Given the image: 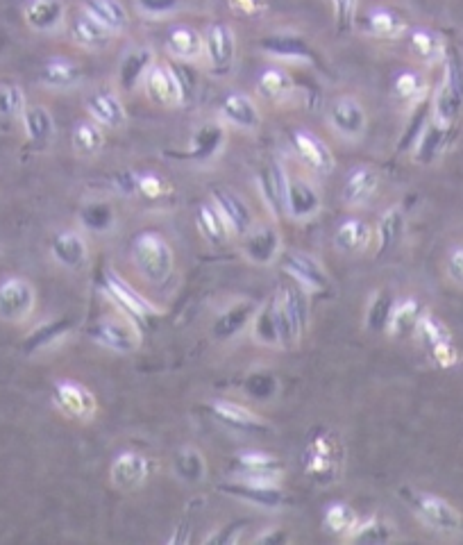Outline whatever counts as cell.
I'll list each match as a JSON object with an SVG mask.
<instances>
[{
    "label": "cell",
    "instance_id": "cell-50",
    "mask_svg": "<svg viewBox=\"0 0 463 545\" xmlns=\"http://www.w3.org/2000/svg\"><path fill=\"white\" fill-rule=\"evenodd\" d=\"M252 318H255V305L252 303H239L218 316L214 325V334L218 339H230L234 334H239Z\"/></svg>",
    "mask_w": 463,
    "mask_h": 545
},
{
    "label": "cell",
    "instance_id": "cell-20",
    "mask_svg": "<svg viewBox=\"0 0 463 545\" xmlns=\"http://www.w3.org/2000/svg\"><path fill=\"white\" fill-rule=\"evenodd\" d=\"M382 175L370 164H359L348 173V178L343 182L341 189V200L345 207H366L370 200L375 198L377 191H380Z\"/></svg>",
    "mask_w": 463,
    "mask_h": 545
},
{
    "label": "cell",
    "instance_id": "cell-57",
    "mask_svg": "<svg viewBox=\"0 0 463 545\" xmlns=\"http://www.w3.org/2000/svg\"><path fill=\"white\" fill-rule=\"evenodd\" d=\"M330 3L334 12L336 32H339V35H345V32H350L352 25H355L359 0H330Z\"/></svg>",
    "mask_w": 463,
    "mask_h": 545
},
{
    "label": "cell",
    "instance_id": "cell-27",
    "mask_svg": "<svg viewBox=\"0 0 463 545\" xmlns=\"http://www.w3.org/2000/svg\"><path fill=\"white\" fill-rule=\"evenodd\" d=\"M23 19L30 30L50 35L66 23L64 0H28L23 7Z\"/></svg>",
    "mask_w": 463,
    "mask_h": 545
},
{
    "label": "cell",
    "instance_id": "cell-58",
    "mask_svg": "<svg viewBox=\"0 0 463 545\" xmlns=\"http://www.w3.org/2000/svg\"><path fill=\"white\" fill-rule=\"evenodd\" d=\"M180 0H137V7L141 14L150 16V19H159V16H171L180 10Z\"/></svg>",
    "mask_w": 463,
    "mask_h": 545
},
{
    "label": "cell",
    "instance_id": "cell-5",
    "mask_svg": "<svg viewBox=\"0 0 463 545\" xmlns=\"http://www.w3.org/2000/svg\"><path fill=\"white\" fill-rule=\"evenodd\" d=\"M89 337L98 346L116 352V355H132L141 348V332L130 316H103L91 325Z\"/></svg>",
    "mask_w": 463,
    "mask_h": 545
},
{
    "label": "cell",
    "instance_id": "cell-22",
    "mask_svg": "<svg viewBox=\"0 0 463 545\" xmlns=\"http://www.w3.org/2000/svg\"><path fill=\"white\" fill-rule=\"evenodd\" d=\"M289 171L280 162V159H273L271 164H266L262 171H259V191H262V198L266 207L271 209L275 218L286 216V194H289Z\"/></svg>",
    "mask_w": 463,
    "mask_h": 545
},
{
    "label": "cell",
    "instance_id": "cell-36",
    "mask_svg": "<svg viewBox=\"0 0 463 545\" xmlns=\"http://www.w3.org/2000/svg\"><path fill=\"white\" fill-rule=\"evenodd\" d=\"M409 50L416 55L418 62L427 66L443 64V57L448 53V41L441 32L429 28H416L409 32Z\"/></svg>",
    "mask_w": 463,
    "mask_h": 545
},
{
    "label": "cell",
    "instance_id": "cell-34",
    "mask_svg": "<svg viewBox=\"0 0 463 545\" xmlns=\"http://www.w3.org/2000/svg\"><path fill=\"white\" fill-rule=\"evenodd\" d=\"M166 50L178 62H196L205 57V41L191 25H175L166 35Z\"/></svg>",
    "mask_w": 463,
    "mask_h": 545
},
{
    "label": "cell",
    "instance_id": "cell-38",
    "mask_svg": "<svg viewBox=\"0 0 463 545\" xmlns=\"http://www.w3.org/2000/svg\"><path fill=\"white\" fill-rule=\"evenodd\" d=\"M452 134H454V128H445V125H439L434 121H429V125L423 132V137H420V141L414 148V159L418 164H434L436 159H439L445 150L450 148L452 144Z\"/></svg>",
    "mask_w": 463,
    "mask_h": 545
},
{
    "label": "cell",
    "instance_id": "cell-6",
    "mask_svg": "<svg viewBox=\"0 0 463 545\" xmlns=\"http://www.w3.org/2000/svg\"><path fill=\"white\" fill-rule=\"evenodd\" d=\"M280 264L289 280L300 284L309 293H325L332 287L327 268L305 250H282Z\"/></svg>",
    "mask_w": 463,
    "mask_h": 545
},
{
    "label": "cell",
    "instance_id": "cell-11",
    "mask_svg": "<svg viewBox=\"0 0 463 545\" xmlns=\"http://www.w3.org/2000/svg\"><path fill=\"white\" fill-rule=\"evenodd\" d=\"M202 41H205V57L209 69L216 75L230 73L234 60H237V35H234L232 25L223 21L209 25L205 35H202Z\"/></svg>",
    "mask_w": 463,
    "mask_h": 545
},
{
    "label": "cell",
    "instance_id": "cell-45",
    "mask_svg": "<svg viewBox=\"0 0 463 545\" xmlns=\"http://www.w3.org/2000/svg\"><path fill=\"white\" fill-rule=\"evenodd\" d=\"M404 225H407V218H404L400 207L386 209L380 218V223H377V230H375L377 246H380V255L391 253V250L398 246L402 234H404Z\"/></svg>",
    "mask_w": 463,
    "mask_h": 545
},
{
    "label": "cell",
    "instance_id": "cell-46",
    "mask_svg": "<svg viewBox=\"0 0 463 545\" xmlns=\"http://www.w3.org/2000/svg\"><path fill=\"white\" fill-rule=\"evenodd\" d=\"M271 307H273V316H275L277 337H280V348H296L302 339V332L298 330L296 321H293L289 309H286V305H284V296H282L280 287H277L273 293Z\"/></svg>",
    "mask_w": 463,
    "mask_h": 545
},
{
    "label": "cell",
    "instance_id": "cell-13",
    "mask_svg": "<svg viewBox=\"0 0 463 545\" xmlns=\"http://www.w3.org/2000/svg\"><path fill=\"white\" fill-rule=\"evenodd\" d=\"M291 146L296 150V155L302 164L307 166L309 171H314L318 175H330L336 166L334 153L330 146L307 128H296L291 130Z\"/></svg>",
    "mask_w": 463,
    "mask_h": 545
},
{
    "label": "cell",
    "instance_id": "cell-31",
    "mask_svg": "<svg viewBox=\"0 0 463 545\" xmlns=\"http://www.w3.org/2000/svg\"><path fill=\"white\" fill-rule=\"evenodd\" d=\"M427 309L423 307L418 298H398L393 303L389 323H386V334L393 339H409L416 334V327L420 323V318Z\"/></svg>",
    "mask_w": 463,
    "mask_h": 545
},
{
    "label": "cell",
    "instance_id": "cell-47",
    "mask_svg": "<svg viewBox=\"0 0 463 545\" xmlns=\"http://www.w3.org/2000/svg\"><path fill=\"white\" fill-rule=\"evenodd\" d=\"M173 468L178 477L189 484H200L207 477V459L198 448L184 446L175 452Z\"/></svg>",
    "mask_w": 463,
    "mask_h": 545
},
{
    "label": "cell",
    "instance_id": "cell-9",
    "mask_svg": "<svg viewBox=\"0 0 463 545\" xmlns=\"http://www.w3.org/2000/svg\"><path fill=\"white\" fill-rule=\"evenodd\" d=\"M141 87L155 105H162V107L182 105L184 94H187L182 75L175 71V66L164 64V62H155L153 66H150V71L146 73V78H143Z\"/></svg>",
    "mask_w": 463,
    "mask_h": 545
},
{
    "label": "cell",
    "instance_id": "cell-12",
    "mask_svg": "<svg viewBox=\"0 0 463 545\" xmlns=\"http://www.w3.org/2000/svg\"><path fill=\"white\" fill-rule=\"evenodd\" d=\"M209 414L216 423H221L223 427H227L230 432H239V434H266L271 427L264 421L262 416L252 412V409L239 405V402L232 400H212L207 405Z\"/></svg>",
    "mask_w": 463,
    "mask_h": 545
},
{
    "label": "cell",
    "instance_id": "cell-19",
    "mask_svg": "<svg viewBox=\"0 0 463 545\" xmlns=\"http://www.w3.org/2000/svg\"><path fill=\"white\" fill-rule=\"evenodd\" d=\"M259 50L268 57H275V60L316 64V50L311 48L305 37L296 35V32H273V35H266L259 41Z\"/></svg>",
    "mask_w": 463,
    "mask_h": 545
},
{
    "label": "cell",
    "instance_id": "cell-16",
    "mask_svg": "<svg viewBox=\"0 0 463 545\" xmlns=\"http://www.w3.org/2000/svg\"><path fill=\"white\" fill-rule=\"evenodd\" d=\"M103 289L107 296L123 309L125 316L132 318V321H146L148 316L157 314V307L150 305L139 291H134L130 287L128 280H123L119 273L112 271V268H107L103 275Z\"/></svg>",
    "mask_w": 463,
    "mask_h": 545
},
{
    "label": "cell",
    "instance_id": "cell-33",
    "mask_svg": "<svg viewBox=\"0 0 463 545\" xmlns=\"http://www.w3.org/2000/svg\"><path fill=\"white\" fill-rule=\"evenodd\" d=\"M225 137L227 134L221 123H207L193 134L191 148L187 150V153H171V155L178 159H189V162H209V159L216 157L223 150Z\"/></svg>",
    "mask_w": 463,
    "mask_h": 545
},
{
    "label": "cell",
    "instance_id": "cell-4",
    "mask_svg": "<svg viewBox=\"0 0 463 545\" xmlns=\"http://www.w3.org/2000/svg\"><path fill=\"white\" fill-rule=\"evenodd\" d=\"M302 466L309 480L316 484H330L339 477V471L343 468V446L339 436L318 430L309 436L305 455H302Z\"/></svg>",
    "mask_w": 463,
    "mask_h": 545
},
{
    "label": "cell",
    "instance_id": "cell-59",
    "mask_svg": "<svg viewBox=\"0 0 463 545\" xmlns=\"http://www.w3.org/2000/svg\"><path fill=\"white\" fill-rule=\"evenodd\" d=\"M445 275L454 287L463 289V246H454L445 257Z\"/></svg>",
    "mask_w": 463,
    "mask_h": 545
},
{
    "label": "cell",
    "instance_id": "cell-29",
    "mask_svg": "<svg viewBox=\"0 0 463 545\" xmlns=\"http://www.w3.org/2000/svg\"><path fill=\"white\" fill-rule=\"evenodd\" d=\"M69 32L75 46L82 50H91V53L109 48L114 41V32L107 30L103 23H98L94 16H89L87 12L73 16Z\"/></svg>",
    "mask_w": 463,
    "mask_h": 545
},
{
    "label": "cell",
    "instance_id": "cell-14",
    "mask_svg": "<svg viewBox=\"0 0 463 545\" xmlns=\"http://www.w3.org/2000/svg\"><path fill=\"white\" fill-rule=\"evenodd\" d=\"M327 123L330 128L339 134V137L348 141H357L364 137L368 116L364 105L352 96H341L327 109Z\"/></svg>",
    "mask_w": 463,
    "mask_h": 545
},
{
    "label": "cell",
    "instance_id": "cell-10",
    "mask_svg": "<svg viewBox=\"0 0 463 545\" xmlns=\"http://www.w3.org/2000/svg\"><path fill=\"white\" fill-rule=\"evenodd\" d=\"M37 307V291L25 278H7L0 282V321L21 323Z\"/></svg>",
    "mask_w": 463,
    "mask_h": 545
},
{
    "label": "cell",
    "instance_id": "cell-42",
    "mask_svg": "<svg viewBox=\"0 0 463 545\" xmlns=\"http://www.w3.org/2000/svg\"><path fill=\"white\" fill-rule=\"evenodd\" d=\"M257 96L268 100V103H280L293 91V78L280 66H271V69H264L257 78Z\"/></svg>",
    "mask_w": 463,
    "mask_h": 545
},
{
    "label": "cell",
    "instance_id": "cell-49",
    "mask_svg": "<svg viewBox=\"0 0 463 545\" xmlns=\"http://www.w3.org/2000/svg\"><path fill=\"white\" fill-rule=\"evenodd\" d=\"M414 339L420 343V346H423L427 350V355L434 348L443 346V343L454 341L450 327L445 325L439 316H434L432 312H425L423 318H420Z\"/></svg>",
    "mask_w": 463,
    "mask_h": 545
},
{
    "label": "cell",
    "instance_id": "cell-52",
    "mask_svg": "<svg viewBox=\"0 0 463 545\" xmlns=\"http://www.w3.org/2000/svg\"><path fill=\"white\" fill-rule=\"evenodd\" d=\"M252 334H255V339L262 343V346L280 348V337H277L271 300H268V303L255 314V318H252Z\"/></svg>",
    "mask_w": 463,
    "mask_h": 545
},
{
    "label": "cell",
    "instance_id": "cell-39",
    "mask_svg": "<svg viewBox=\"0 0 463 545\" xmlns=\"http://www.w3.org/2000/svg\"><path fill=\"white\" fill-rule=\"evenodd\" d=\"M429 121H432V91H429L423 100H418L416 105H411L409 121L407 125H404L400 144H398V155L414 153V148L420 141V137H423Z\"/></svg>",
    "mask_w": 463,
    "mask_h": 545
},
{
    "label": "cell",
    "instance_id": "cell-23",
    "mask_svg": "<svg viewBox=\"0 0 463 545\" xmlns=\"http://www.w3.org/2000/svg\"><path fill=\"white\" fill-rule=\"evenodd\" d=\"M87 112L91 121H96L100 128L121 130L128 123V112L121 96L112 89H98L87 96Z\"/></svg>",
    "mask_w": 463,
    "mask_h": 545
},
{
    "label": "cell",
    "instance_id": "cell-26",
    "mask_svg": "<svg viewBox=\"0 0 463 545\" xmlns=\"http://www.w3.org/2000/svg\"><path fill=\"white\" fill-rule=\"evenodd\" d=\"M373 237H375V232L364 221V218L350 216V218H343V221L336 225L332 243H334L336 253H341L345 257H355V255L366 253Z\"/></svg>",
    "mask_w": 463,
    "mask_h": 545
},
{
    "label": "cell",
    "instance_id": "cell-61",
    "mask_svg": "<svg viewBox=\"0 0 463 545\" xmlns=\"http://www.w3.org/2000/svg\"><path fill=\"white\" fill-rule=\"evenodd\" d=\"M137 191L146 198H162L164 196V180L155 173H139L137 175Z\"/></svg>",
    "mask_w": 463,
    "mask_h": 545
},
{
    "label": "cell",
    "instance_id": "cell-25",
    "mask_svg": "<svg viewBox=\"0 0 463 545\" xmlns=\"http://www.w3.org/2000/svg\"><path fill=\"white\" fill-rule=\"evenodd\" d=\"M50 257L55 259L62 268L78 271L89 262V243L84 234L78 230H62L50 239Z\"/></svg>",
    "mask_w": 463,
    "mask_h": 545
},
{
    "label": "cell",
    "instance_id": "cell-17",
    "mask_svg": "<svg viewBox=\"0 0 463 545\" xmlns=\"http://www.w3.org/2000/svg\"><path fill=\"white\" fill-rule=\"evenodd\" d=\"M150 475V461L137 450H123L109 466V480L119 491H137Z\"/></svg>",
    "mask_w": 463,
    "mask_h": 545
},
{
    "label": "cell",
    "instance_id": "cell-15",
    "mask_svg": "<svg viewBox=\"0 0 463 545\" xmlns=\"http://www.w3.org/2000/svg\"><path fill=\"white\" fill-rule=\"evenodd\" d=\"M234 477L259 482H280L284 475V464L273 452L264 450H241L232 461Z\"/></svg>",
    "mask_w": 463,
    "mask_h": 545
},
{
    "label": "cell",
    "instance_id": "cell-63",
    "mask_svg": "<svg viewBox=\"0 0 463 545\" xmlns=\"http://www.w3.org/2000/svg\"><path fill=\"white\" fill-rule=\"evenodd\" d=\"M284 541H289V534H286L282 527H271V530H264L262 534L255 536V543L275 545V543H284Z\"/></svg>",
    "mask_w": 463,
    "mask_h": 545
},
{
    "label": "cell",
    "instance_id": "cell-28",
    "mask_svg": "<svg viewBox=\"0 0 463 545\" xmlns=\"http://www.w3.org/2000/svg\"><path fill=\"white\" fill-rule=\"evenodd\" d=\"M323 200L318 189L305 178L289 180V194H286V216L296 221H307L321 212Z\"/></svg>",
    "mask_w": 463,
    "mask_h": 545
},
{
    "label": "cell",
    "instance_id": "cell-43",
    "mask_svg": "<svg viewBox=\"0 0 463 545\" xmlns=\"http://www.w3.org/2000/svg\"><path fill=\"white\" fill-rule=\"evenodd\" d=\"M395 536V525L386 521L382 516H370L364 518V521H357V525L352 527V532L345 536L343 541H352V543H366V545H377V543H386Z\"/></svg>",
    "mask_w": 463,
    "mask_h": 545
},
{
    "label": "cell",
    "instance_id": "cell-18",
    "mask_svg": "<svg viewBox=\"0 0 463 545\" xmlns=\"http://www.w3.org/2000/svg\"><path fill=\"white\" fill-rule=\"evenodd\" d=\"M243 239V255H246L252 264L268 266L282 255V234L271 223L252 225V230Z\"/></svg>",
    "mask_w": 463,
    "mask_h": 545
},
{
    "label": "cell",
    "instance_id": "cell-37",
    "mask_svg": "<svg viewBox=\"0 0 463 545\" xmlns=\"http://www.w3.org/2000/svg\"><path fill=\"white\" fill-rule=\"evenodd\" d=\"M366 32L375 39L393 41L407 35V21L391 7L377 5L366 12Z\"/></svg>",
    "mask_w": 463,
    "mask_h": 545
},
{
    "label": "cell",
    "instance_id": "cell-54",
    "mask_svg": "<svg viewBox=\"0 0 463 545\" xmlns=\"http://www.w3.org/2000/svg\"><path fill=\"white\" fill-rule=\"evenodd\" d=\"M25 107L28 103H25V94L19 85H12V82L0 85V116L3 119H21Z\"/></svg>",
    "mask_w": 463,
    "mask_h": 545
},
{
    "label": "cell",
    "instance_id": "cell-7",
    "mask_svg": "<svg viewBox=\"0 0 463 545\" xmlns=\"http://www.w3.org/2000/svg\"><path fill=\"white\" fill-rule=\"evenodd\" d=\"M53 405L66 418L80 423H91L98 414V400L94 391L78 380H57L53 384Z\"/></svg>",
    "mask_w": 463,
    "mask_h": 545
},
{
    "label": "cell",
    "instance_id": "cell-30",
    "mask_svg": "<svg viewBox=\"0 0 463 545\" xmlns=\"http://www.w3.org/2000/svg\"><path fill=\"white\" fill-rule=\"evenodd\" d=\"M155 64V53L150 46H132L123 53L119 62V85L130 94L137 87H141L143 78L150 71V66Z\"/></svg>",
    "mask_w": 463,
    "mask_h": 545
},
{
    "label": "cell",
    "instance_id": "cell-32",
    "mask_svg": "<svg viewBox=\"0 0 463 545\" xmlns=\"http://www.w3.org/2000/svg\"><path fill=\"white\" fill-rule=\"evenodd\" d=\"M23 132L32 148H46L55 137V119L46 105H28L21 114Z\"/></svg>",
    "mask_w": 463,
    "mask_h": 545
},
{
    "label": "cell",
    "instance_id": "cell-62",
    "mask_svg": "<svg viewBox=\"0 0 463 545\" xmlns=\"http://www.w3.org/2000/svg\"><path fill=\"white\" fill-rule=\"evenodd\" d=\"M243 523L246 521H239V523H230V525H225L221 527V530L218 532H212L209 536H205V543H221V545H230V543H237L239 541V536L237 532L243 530Z\"/></svg>",
    "mask_w": 463,
    "mask_h": 545
},
{
    "label": "cell",
    "instance_id": "cell-21",
    "mask_svg": "<svg viewBox=\"0 0 463 545\" xmlns=\"http://www.w3.org/2000/svg\"><path fill=\"white\" fill-rule=\"evenodd\" d=\"M212 203L225 218V223L230 225L234 237H246L252 230V225H255V216H252L250 205L234 189L216 187L212 191Z\"/></svg>",
    "mask_w": 463,
    "mask_h": 545
},
{
    "label": "cell",
    "instance_id": "cell-53",
    "mask_svg": "<svg viewBox=\"0 0 463 545\" xmlns=\"http://www.w3.org/2000/svg\"><path fill=\"white\" fill-rule=\"evenodd\" d=\"M395 298L389 296L386 291H377L370 305L366 309V327L370 332H386V323H389L391 309H393Z\"/></svg>",
    "mask_w": 463,
    "mask_h": 545
},
{
    "label": "cell",
    "instance_id": "cell-24",
    "mask_svg": "<svg viewBox=\"0 0 463 545\" xmlns=\"http://www.w3.org/2000/svg\"><path fill=\"white\" fill-rule=\"evenodd\" d=\"M221 119L232 125L237 130H257L262 125V112H259V105L255 103V98L243 94V91H232L221 100Z\"/></svg>",
    "mask_w": 463,
    "mask_h": 545
},
{
    "label": "cell",
    "instance_id": "cell-3",
    "mask_svg": "<svg viewBox=\"0 0 463 545\" xmlns=\"http://www.w3.org/2000/svg\"><path fill=\"white\" fill-rule=\"evenodd\" d=\"M132 262L143 280L150 284H164L173 275V248L159 232H141L132 243Z\"/></svg>",
    "mask_w": 463,
    "mask_h": 545
},
{
    "label": "cell",
    "instance_id": "cell-2",
    "mask_svg": "<svg viewBox=\"0 0 463 545\" xmlns=\"http://www.w3.org/2000/svg\"><path fill=\"white\" fill-rule=\"evenodd\" d=\"M400 498L407 502L411 511L418 516V521L425 527H429V530L445 534V536L461 534L463 518L459 514V509L450 505L445 498L429 491L409 489V486L400 489Z\"/></svg>",
    "mask_w": 463,
    "mask_h": 545
},
{
    "label": "cell",
    "instance_id": "cell-44",
    "mask_svg": "<svg viewBox=\"0 0 463 545\" xmlns=\"http://www.w3.org/2000/svg\"><path fill=\"white\" fill-rule=\"evenodd\" d=\"M75 155L96 157L105 148V130L96 121H78L71 134Z\"/></svg>",
    "mask_w": 463,
    "mask_h": 545
},
{
    "label": "cell",
    "instance_id": "cell-64",
    "mask_svg": "<svg viewBox=\"0 0 463 545\" xmlns=\"http://www.w3.org/2000/svg\"><path fill=\"white\" fill-rule=\"evenodd\" d=\"M230 5L234 7V10H239L241 14H248V16H255L264 10V0H230Z\"/></svg>",
    "mask_w": 463,
    "mask_h": 545
},
{
    "label": "cell",
    "instance_id": "cell-1",
    "mask_svg": "<svg viewBox=\"0 0 463 545\" xmlns=\"http://www.w3.org/2000/svg\"><path fill=\"white\" fill-rule=\"evenodd\" d=\"M463 114V50L448 44L443 57V78L436 91H432V121L457 128Z\"/></svg>",
    "mask_w": 463,
    "mask_h": 545
},
{
    "label": "cell",
    "instance_id": "cell-35",
    "mask_svg": "<svg viewBox=\"0 0 463 545\" xmlns=\"http://www.w3.org/2000/svg\"><path fill=\"white\" fill-rule=\"evenodd\" d=\"M41 85L55 91L75 89L82 80V69L69 57H50V60L41 66Z\"/></svg>",
    "mask_w": 463,
    "mask_h": 545
},
{
    "label": "cell",
    "instance_id": "cell-8",
    "mask_svg": "<svg viewBox=\"0 0 463 545\" xmlns=\"http://www.w3.org/2000/svg\"><path fill=\"white\" fill-rule=\"evenodd\" d=\"M225 496H232L250 507L277 511L286 505V496L280 489V482H259V480H243V477H234L232 482H223L218 486Z\"/></svg>",
    "mask_w": 463,
    "mask_h": 545
},
{
    "label": "cell",
    "instance_id": "cell-40",
    "mask_svg": "<svg viewBox=\"0 0 463 545\" xmlns=\"http://www.w3.org/2000/svg\"><path fill=\"white\" fill-rule=\"evenodd\" d=\"M84 12L94 16L98 23H103L114 35H121L130 28V14L121 0H84Z\"/></svg>",
    "mask_w": 463,
    "mask_h": 545
},
{
    "label": "cell",
    "instance_id": "cell-51",
    "mask_svg": "<svg viewBox=\"0 0 463 545\" xmlns=\"http://www.w3.org/2000/svg\"><path fill=\"white\" fill-rule=\"evenodd\" d=\"M357 521H359L357 511L350 505H345V502H332L323 514L325 530L334 536H341V539H345V536L352 532V527L357 525Z\"/></svg>",
    "mask_w": 463,
    "mask_h": 545
},
{
    "label": "cell",
    "instance_id": "cell-55",
    "mask_svg": "<svg viewBox=\"0 0 463 545\" xmlns=\"http://www.w3.org/2000/svg\"><path fill=\"white\" fill-rule=\"evenodd\" d=\"M66 325L69 323H46V325H39L35 332L30 334L28 339L23 341V350L28 352V355H32V352H37L41 348H46L50 346V343H53L57 337H62V334L66 332Z\"/></svg>",
    "mask_w": 463,
    "mask_h": 545
},
{
    "label": "cell",
    "instance_id": "cell-60",
    "mask_svg": "<svg viewBox=\"0 0 463 545\" xmlns=\"http://www.w3.org/2000/svg\"><path fill=\"white\" fill-rule=\"evenodd\" d=\"M429 359H432L439 368H454L461 362V352L457 346H454V341H450L429 352Z\"/></svg>",
    "mask_w": 463,
    "mask_h": 545
},
{
    "label": "cell",
    "instance_id": "cell-56",
    "mask_svg": "<svg viewBox=\"0 0 463 545\" xmlns=\"http://www.w3.org/2000/svg\"><path fill=\"white\" fill-rule=\"evenodd\" d=\"M82 223L87 225V230L105 232L114 225V209L107 203H89L82 209Z\"/></svg>",
    "mask_w": 463,
    "mask_h": 545
},
{
    "label": "cell",
    "instance_id": "cell-48",
    "mask_svg": "<svg viewBox=\"0 0 463 545\" xmlns=\"http://www.w3.org/2000/svg\"><path fill=\"white\" fill-rule=\"evenodd\" d=\"M393 94L404 105H416L418 100H423L429 94L427 78L420 71H400L393 80Z\"/></svg>",
    "mask_w": 463,
    "mask_h": 545
},
{
    "label": "cell",
    "instance_id": "cell-41",
    "mask_svg": "<svg viewBox=\"0 0 463 545\" xmlns=\"http://www.w3.org/2000/svg\"><path fill=\"white\" fill-rule=\"evenodd\" d=\"M196 223L202 237L212 243V246H223V243H227V239L232 237L230 225L225 223V218L221 216V212H218L214 203L198 205Z\"/></svg>",
    "mask_w": 463,
    "mask_h": 545
}]
</instances>
